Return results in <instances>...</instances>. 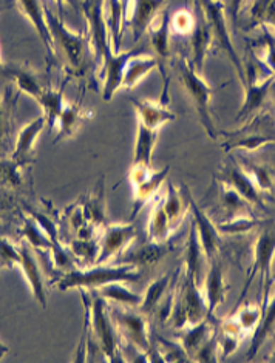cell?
<instances>
[{
  "mask_svg": "<svg viewBox=\"0 0 275 363\" xmlns=\"http://www.w3.org/2000/svg\"><path fill=\"white\" fill-rule=\"evenodd\" d=\"M246 0H229L228 2V6H226V11L230 17V22L232 25L237 23V19H238V14L240 11H242V8L245 6Z\"/></svg>",
  "mask_w": 275,
  "mask_h": 363,
  "instance_id": "obj_39",
  "label": "cell"
},
{
  "mask_svg": "<svg viewBox=\"0 0 275 363\" xmlns=\"http://www.w3.org/2000/svg\"><path fill=\"white\" fill-rule=\"evenodd\" d=\"M85 220H89L93 228H104L106 226V204H104V178L90 200L85 206Z\"/></svg>",
  "mask_w": 275,
  "mask_h": 363,
  "instance_id": "obj_30",
  "label": "cell"
},
{
  "mask_svg": "<svg viewBox=\"0 0 275 363\" xmlns=\"http://www.w3.org/2000/svg\"><path fill=\"white\" fill-rule=\"evenodd\" d=\"M55 4L57 5L59 13L64 11V4L73 6L77 11H82V0H55Z\"/></svg>",
  "mask_w": 275,
  "mask_h": 363,
  "instance_id": "obj_40",
  "label": "cell"
},
{
  "mask_svg": "<svg viewBox=\"0 0 275 363\" xmlns=\"http://www.w3.org/2000/svg\"><path fill=\"white\" fill-rule=\"evenodd\" d=\"M243 167L249 174V177L252 178L254 184L260 190V192H269L274 186V181H272V175L268 170L260 166H254V164H243Z\"/></svg>",
  "mask_w": 275,
  "mask_h": 363,
  "instance_id": "obj_37",
  "label": "cell"
},
{
  "mask_svg": "<svg viewBox=\"0 0 275 363\" xmlns=\"http://www.w3.org/2000/svg\"><path fill=\"white\" fill-rule=\"evenodd\" d=\"M169 19H170V16L164 10L155 17L147 30V33L150 34L152 50L155 51V56H157L159 60V68H161V64L166 62V60L172 55V50H170L172 48V45H170L172 33H170V27H169Z\"/></svg>",
  "mask_w": 275,
  "mask_h": 363,
  "instance_id": "obj_20",
  "label": "cell"
},
{
  "mask_svg": "<svg viewBox=\"0 0 275 363\" xmlns=\"http://www.w3.org/2000/svg\"><path fill=\"white\" fill-rule=\"evenodd\" d=\"M150 245L152 246H147L141 250H138L136 254H132L124 263H133L138 267L157 263L159 258L166 254V249L162 247L164 245H153V243H150Z\"/></svg>",
  "mask_w": 275,
  "mask_h": 363,
  "instance_id": "obj_35",
  "label": "cell"
},
{
  "mask_svg": "<svg viewBox=\"0 0 275 363\" xmlns=\"http://www.w3.org/2000/svg\"><path fill=\"white\" fill-rule=\"evenodd\" d=\"M111 318L116 326L119 340H123L141 352L142 356L149 357L152 352V339H150V325L149 315L141 311H133V308L116 306L110 309Z\"/></svg>",
  "mask_w": 275,
  "mask_h": 363,
  "instance_id": "obj_5",
  "label": "cell"
},
{
  "mask_svg": "<svg viewBox=\"0 0 275 363\" xmlns=\"http://www.w3.org/2000/svg\"><path fill=\"white\" fill-rule=\"evenodd\" d=\"M170 167L166 166L162 170L158 172H152L150 177L147 179H144L141 184H138L133 187V212L132 217L140 212L145 204H149L155 196H157L161 192V186L164 184V181L167 179Z\"/></svg>",
  "mask_w": 275,
  "mask_h": 363,
  "instance_id": "obj_22",
  "label": "cell"
},
{
  "mask_svg": "<svg viewBox=\"0 0 275 363\" xmlns=\"http://www.w3.org/2000/svg\"><path fill=\"white\" fill-rule=\"evenodd\" d=\"M272 362H275V354H274V357H272Z\"/></svg>",
  "mask_w": 275,
  "mask_h": 363,
  "instance_id": "obj_42",
  "label": "cell"
},
{
  "mask_svg": "<svg viewBox=\"0 0 275 363\" xmlns=\"http://www.w3.org/2000/svg\"><path fill=\"white\" fill-rule=\"evenodd\" d=\"M263 318V308L262 306H245L240 309L238 313L234 315V322L238 325L240 330L243 333L254 330L255 326H259Z\"/></svg>",
  "mask_w": 275,
  "mask_h": 363,
  "instance_id": "obj_34",
  "label": "cell"
},
{
  "mask_svg": "<svg viewBox=\"0 0 275 363\" xmlns=\"http://www.w3.org/2000/svg\"><path fill=\"white\" fill-rule=\"evenodd\" d=\"M198 2L203 8L206 19H208V22L211 25L213 39H217L220 47L225 50V53L230 59L232 65L235 67L240 81H242V84H243L246 79V73H245L243 62L240 60L237 51L234 48V44H232V39H230L228 21H226V14H228L226 4L223 2V0H198Z\"/></svg>",
  "mask_w": 275,
  "mask_h": 363,
  "instance_id": "obj_7",
  "label": "cell"
},
{
  "mask_svg": "<svg viewBox=\"0 0 275 363\" xmlns=\"http://www.w3.org/2000/svg\"><path fill=\"white\" fill-rule=\"evenodd\" d=\"M170 284H172V274H166L155 281H152L147 291L144 292L142 303L138 309L147 315L157 313V309L162 303V300H164V296L167 289L170 288Z\"/></svg>",
  "mask_w": 275,
  "mask_h": 363,
  "instance_id": "obj_27",
  "label": "cell"
},
{
  "mask_svg": "<svg viewBox=\"0 0 275 363\" xmlns=\"http://www.w3.org/2000/svg\"><path fill=\"white\" fill-rule=\"evenodd\" d=\"M195 28L191 34V48H192V57L189 62L193 67V70L196 73L203 72L204 67V60L208 57V53L212 45L213 40V34L211 30V25L206 19V16L203 13V8L200 5L198 0H195Z\"/></svg>",
  "mask_w": 275,
  "mask_h": 363,
  "instance_id": "obj_11",
  "label": "cell"
},
{
  "mask_svg": "<svg viewBox=\"0 0 275 363\" xmlns=\"http://www.w3.org/2000/svg\"><path fill=\"white\" fill-rule=\"evenodd\" d=\"M157 141H158V130L138 123V135L135 141L132 164L152 167V155L155 150V145H157Z\"/></svg>",
  "mask_w": 275,
  "mask_h": 363,
  "instance_id": "obj_23",
  "label": "cell"
},
{
  "mask_svg": "<svg viewBox=\"0 0 275 363\" xmlns=\"http://www.w3.org/2000/svg\"><path fill=\"white\" fill-rule=\"evenodd\" d=\"M89 309V323L96 337L99 350L108 362H123L121 347H119V335L113 318L110 314L107 300L102 298L99 294L90 298Z\"/></svg>",
  "mask_w": 275,
  "mask_h": 363,
  "instance_id": "obj_4",
  "label": "cell"
},
{
  "mask_svg": "<svg viewBox=\"0 0 275 363\" xmlns=\"http://www.w3.org/2000/svg\"><path fill=\"white\" fill-rule=\"evenodd\" d=\"M221 183H226L234 187L249 204L259 206L262 209H264V203L260 195L262 192L257 189L252 178L249 177L243 166H238V164L234 162L228 164L225 167V172L221 174Z\"/></svg>",
  "mask_w": 275,
  "mask_h": 363,
  "instance_id": "obj_12",
  "label": "cell"
},
{
  "mask_svg": "<svg viewBox=\"0 0 275 363\" xmlns=\"http://www.w3.org/2000/svg\"><path fill=\"white\" fill-rule=\"evenodd\" d=\"M125 284L128 283H110L94 292H98L102 298H106L107 301H111V303H115L118 306L138 309L142 303V296L135 294L130 288L125 286Z\"/></svg>",
  "mask_w": 275,
  "mask_h": 363,
  "instance_id": "obj_24",
  "label": "cell"
},
{
  "mask_svg": "<svg viewBox=\"0 0 275 363\" xmlns=\"http://www.w3.org/2000/svg\"><path fill=\"white\" fill-rule=\"evenodd\" d=\"M0 68H2V59H0Z\"/></svg>",
  "mask_w": 275,
  "mask_h": 363,
  "instance_id": "obj_41",
  "label": "cell"
},
{
  "mask_svg": "<svg viewBox=\"0 0 275 363\" xmlns=\"http://www.w3.org/2000/svg\"><path fill=\"white\" fill-rule=\"evenodd\" d=\"M141 267L133 263H107L93 264L85 271H73L59 283L61 289H82V291H98L110 283H138L141 280Z\"/></svg>",
  "mask_w": 275,
  "mask_h": 363,
  "instance_id": "obj_1",
  "label": "cell"
},
{
  "mask_svg": "<svg viewBox=\"0 0 275 363\" xmlns=\"http://www.w3.org/2000/svg\"><path fill=\"white\" fill-rule=\"evenodd\" d=\"M17 10H19L31 25L36 28L39 38L44 42L48 55L55 56V42L51 36L48 23L45 19V5H42L40 0H16Z\"/></svg>",
  "mask_w": 275,
  "mask_h": 363,
  "instance_id": "obj_17",
  "label": "cell"
},
{
  "mask_svg": "<svg viewBox=\"0 0 275 363\" xmlns=\"http://www.w3.org/2000/svg\"><path fill=\"white\" fill-rule=\"evenodd\" d=\"M274 87H275V84H274Z\"/></svg>",
  "mask_w": 275,
  "mask_h": 363,
  "instance_id": "obj_43",
  "label": "cell"
},
{
  "mask_svg": "<svg viewBox=\"0 0 275 363\" xmlns=\"http://www.w3.org/2000/svg\"><path fill=\"white\" fill-rule=\"evenodd\" d=\"M189 211L192 212V220L196 226V232H198V237L201 241L204 255L208 258V263L217 260L220 246H221V238H220L221 233L217 228V224L209 218V215L206 213L198 204H196L193 196L191 195V190H189Z\"/></svg>",
  "mask_w": 275,
  "mask_h": 363,
  "instance_id": "obj_10",
  "label": "cell"
},
{
  "mask_svg": "<svg viewBox=\"0 0 275 363\" xmlns=\"http://www.w3.org/2000/svg\"><path fill=\"white\" fill-rule=\"evenodd\" d=\"M275 333V296L272 300L268 301V305L264 308L263 318L257 328V331L252 337V343H251V350L247 352L249 360H252L255 357V354L259 352L260 347L264 343V340L268 339L269 335Z\"/></svg>",
  "mask_w": 275,
  "mask_h": 363,
  "instance_id": "obj_28",
  "label": "cell"
},
{
  "mask_svg": "<svg viewBox=\"0 0 275 363\" xmlns=\"http://www.w3.org/2000/svg\"><path fill=\"white\" fill-rule=\"evenodd\" d=\"M90 118V113H87V110L81 108L77 104H64L61 113L57 116V123H59V140H64V138H72L77 128L81 127L85 119Z\"/></svg>",
  "mask_w": 275,
  "mask_h": 363,
  "instance_id": "obj_26",
  "label": "cell"
},
{
  "mask_svg": "<svg viewBox=\"0 0 275 363\" xmlns=\"http://www.w3.org/2000/svg\"><path fill=\"white\" fill-rule=\"evenodd\" d=\"M249 13L254 27H263L275 36V0H254Z\"/></svg>",
  "mask_w": 275,
  "mask_h": 363,
  "instance_id": "obj_29",
  "label": "cell"
},
{
  "mask_svg": "<svg viewBox=\"0 0 275 363\" xmlns=\"http://www.w3.org/2000/svg\"><path fill=\"white\" fill-rule=\"evenodd\" d=\"M162 206L170 221L174 232L181 226L189 212V189H179L174 184H167V192L162 194Z\"/></svg>",
  "mask_w": 275,
  "mask_h": 363,
  "instance_id": "obj_21",
  "label": "cell"
},
{
  "mask_svg": "<svg viewBox=\"0 0 275 363\" xmlns=\"http://www.w3.org/2000/svg\"><path fill=\"white\" fill-rule=\"evenodd\" d=\"M206 264H208V258L204 255V250L201 246V241L196 232V226L192 220L191 229H189V240L186 245V257H184V272L191 274L193 279L200 284L204 280L206 275Z\"/></svg>",
  "mask_w": 275,
  "mask_h": 363,
  "instance_id": "obj_18",
  "label": "cell"
},
{
  "mask_svg": "<svg viewBox=\"0 0 275 363\" xmlns=\"http://www.w3.org/2000/svg\"><path fill=\"white\" fill-rule=\"evenodd\" d=\"M130 102L138 113V123L144 124L149 128L159 130L161 125H164L170 121H175V113L169 110V104L162 102L161 99L152 101V99H135L132 98Z\"/></svg>",
  "mask_w": 275,
  "mask_h": 363,
  "instance_id": "obj_15",
  "label": "cell"
},
{
  "mask_svg": "<svg viewBox=\"0 0 275 363\" xmlns=\"http://www.w3.org/2000/svg\"><path fill=\"white\" fill-rule=\"evenodd\" d=\"M22 263H23V267H25V274H27L31 286L34 289V294H36V298L42 301V305H45L44 291H42V283H40L38 266H36V263H34V260L31 258V255H30L27 249H22Z\"/></svg>",
  "mask_w": 275,
  "mask_h": 363,
  "instance_id": "obj_36",
  "label": "cell"
},
{
  "mask_svg": "<svg viewBox=\"0 0 275 363\" xmlns=\"http://www.w3.org/2000/svg\"><path fill=\"white\" fill-rule=\"evenodd\" d=\"M159 67V60L155 55L147 53L145 50H138L128 57L127 64L124 65L123 70V79H121V89L132 90L138 84H140L145 76L155 68Z\"/></svg>",
  "mask_w": 275,
  "mask_h": 363,
  "instance_id": "obj_13",
  "label": "cell"
},
{
  "mask_svg": "<svg viewBox=\"0 0 275 363\" xmlns=\"http://www.w3.org/2000/svg\"><path fill=\"white\" fill-rule=\"evenodd\" d=\"M195 13L187 10H178L170 16L169 27L170 33L176 34V36H187L192 34L195 28Z\"/></svg>",
  "mask_w": 275,
  "mask_h": 363,
  "instance_id": "obj_33",
  "label": "cell"
},
{
  "mask_svg": "<svg viewBox=\"0 0 275 363\" xmlns=\"http://www.w3.org/2000/svg\"><path fill=\"white\" fill-rule=\"evenodd\" d=\"M45 124L47 118L44 115L34 119L27 127H23V130L19 133V138H17L16 150L13 153V160H16V162H28L30 153L33 152L34 147V141H36L38 135L42 132V128L45 127Z\"/></svg>",
  "mask_w": 275,
  "mask_h": 363,
  "instance_id": "obj_25",
  "label": "cell"
},
{
  "mask_svg": "<svg viewBox=\"0 0 275 363\" xmlns=\"http://www.w3.org/2000/svg\"><path fill=\"white\" fill-rule=\"evenodd\" d=\"M45 19L51 36H53V42H56V44L64 50L68 65L72 67V70L74 73H82L85 68H87V59L90 57V55L93 56L89 31L85 30L82 33H74L72 30H68L65 27V23H62L61 17H56L47 6Z\"/></svg>",
  "mask_w": 275,
  "mask_h": 363,
  "instance_id": "obj_2",
  "label": "cell"
},
{
  "mask_svg": "<svg viewBox=\"0 0 275 363\" xmlns=\"http://www.w3.org/2000/svg\"><path fill=\"white\" fill-rule=\"evenodd\" d=\"M150 203L152 211L149 215L147 238L153 245H166V241L172 237V233H174V229L170 226L166 209L164 206H162V190Z\"/></svg>",
  "mask_w": 275,
  "mask_h": 363,
  "instance_id": "obj_19",
  "label": "cell"
},
{
  "mask_svg": "<svg viewBox=\"0 0 275 363\" xmlns=\"http://www.w3.org/2000/svg\"><path fill=\"white\" fill-rule=\"evenodd\" d=\"M167 0H133L128 25H130L135 40H140L144 33H147L155 17L164 10Z\"/></svg>",
  "mask_w": 275,
  "mask_h": 363,
  "instance_id": "obj_16",
  "label": "cell"
},
{
  "mask_svg": "<svg viewBox=\"0 0 275 363\" xmlns=\"http://www.w3.org/2000/svg\"><path fill=\"white\" fill-rule=\"evenodd\" d=\"M178 72L179 79H181L183 87L187 91L189 98H191L196 113H198V118L206 133H208V136L212 138V140H217V128H215L211 113L213 89L203 79V76L200 73H196L193 70V67L184 56L178 59Z\"/></svg>",
  "mask_w": 275,
  "mask_h": 363,
  "instance_id": "obj_3",
  "label": "cell"
},
{
  "mask_svg": "<svg viewBox=\"0 0 275 363\" xmlns=\"http://www.w3.org/2000/svg\"><path fill=\"white\" fill-rule=\"evenodd\" d=\"M275 257V229H264L259 238H257L254 245V263L251 267V274H249L245 289L242 292V298L246 296V292L251 286L257 274H262V284H263V313L264 308L269 301L271 294V283H272V262Z\"/></svg>",
  "mask_w": 275,
  "mask_h": 363,
  "instance_id": "obj_6",
  "label": "cell"
},
{
  "mask_svg": "<svg viewBox=\"0 0 275 363\" xmlns=\"http://www.w3.org/2000/svg\"><path fill=\"white\" fill-rule=\"evenodd\" d=\"M245 73H246V79L243 82V87L246 91V96H245L242 110H240V113L237 116L238 121H242L243 118L255 113V111H259V108L263 106L266 96H268L269 89L275 84L274 73H268L264 77H262L259 72H257L254 64L249 65L247 70H245Z\"/></svg>",
  "mask_w": 275,
  "mask_h": 363,
  "instance_id": "obj_9",
  "label": "cell"
},
{
  "mask_svg": "<svg viewBox=\"0 0 275 363\" xmlns=\"http://www.w3.org/2000/svg\"><path fill=\"white\" fill-rule=\"evenodd\" d=\"M269 144H275V138L272 136H266V135H260V133H254V135H243L240 136L237 141H230L228 144H225L226 150H246V152H254L263 149L264 145Z\"/></svg>",
  "mask_w": 275,
  "mask_h": 363,
  "instance_id": "obj_31",
  "label": "cell"
},
{
  "mask_svg": "<svg viewBox=\"0 0 275 363\" xmlns=\"http://www.w3.org/2000/svg\"><path fill=\"white\" fill-rule=\"evenodd\" d=\"M13 108V98L11 91H6V96L0 99V147H2V140L6 136L8 132V123H10V115Z\"/></svg>",
  "mask_w": 275,
  "mask_h": 363,
  "instance_id": "obj_38",
  "label": "cell"
},
{
  "mask_svg": "<svg viewBox=\"0 0 275 363\" xmlns=\"http://www.w3.org/2000/svg\"><path fill=\"white\" fill-rule=\"evenodd\" d=\"M260 221L252 217H246V215H237L229 221L218 223L217 228L220 233H228V235H240V233H247L252 229L259 226Z\"/></svg>",
  "mask_w": 275,
  "mask_h": 363,
  "instance_id": "obj_32",
  "label": "cell"
},
{
  "mask_svg": "<svg viewBox=\"0 0 275 363\" xmlns=\"http://www.w3.org/2000/svg\"><path fill=\"white\" fill-rule=\"evenodd\" d=\"M138 230L133 223H107L101 228L99 254L94 264L113 263L136 240Z\"/></svg>",
  "mask_w": 275,
  "mask_h": 363,
  "instance_id": "obj_8",
  "label": "cell"
},
{
  "mask_svg": "<svg viewBox=\"0 0 275 363\" xmlns=\"http://www.w3.org/2000/svg\"><path fill=\"white\" fill-rule=\"evenodd\" d=\"M204 297L208 303V318H213L220 305L225 301L228 286L225 283V272H223L221 262L213 260L209 263V269L204 275Z\"/></svg>",
  "mask_w": 275,
  "mask_h": 363,
  "instance_id": "obj_14",
  "label": "cell"
}]
</instances>
